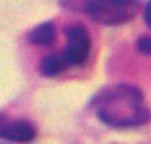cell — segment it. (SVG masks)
I'll return each instance as SVG.
<instances>
[{
  "label": "cell",
  "mask_w": 151,
  "mask_h": 144,
  "mask_svg": "<svg viewBox=\"0 0 151 144\" xmlns=\"http://www.w3.org/2000/svg\"><path fill=\"white\" fill-rule=\"evenodd\" d=\"M92 110L98 119L113 129H134L151 119L144 94L134 85H111L92 98Z\"/></svg>",
  "instance_id": "1"
},
{
  "label": "cell",
  "mask_w": 151,
  "mask_h": 144,
  "mask_svg": "<svg viewBox=\"0 0 151 144\" xmlns=\"http://www.w3.org/2000/svg\"><path fill=\"white\" fill-rule=\"evenodd\" d=\"M92 39L81 23H69L65 27V42L63 48L40 58L38 73L44 77H58L71 67H82L90 60Z\"/></svg>",
  "instance_id": "2"
},
{
  "label": "cell",
  "mask_w": 151,
  "mask_h": 144,
  "mask_svg": "<svg viewBox=\"0 0 151 144\" xmlns=\"http://www.w3.org/2000/svg\"><path fill=\"white\" fill-rule=\"evenodd\" d=\"M63 10L78 12L90 21L117 27L132 21L140 12V0H58Z\"/></svg>",
  "instance_id": "3"
},
{
  "label": "cell",
  "mask_w": 151,
  "mask_h": 144,
  "mask_svg": "<svg viewBox=\"0 0 151 144\" xmlns=\"http://www.w3.org/2000/svg\"><path fill=\"white\" fill-rule=\"evenodd\" d=\"M0 138L10 142L29 144L37 138V127L27 119L10 117L8 113L0 111Z\"/></svg>",
  "instance_id": "4"
},
{
  "label": "cell",
  "mask_w": 151,
  "mask_h": 144,
  "mask_svg": "<svg viewBox=\"0 0 151 144\" xmlns=\"http://www.w3.org/2000/svg\"><path fill=\"white\" fill-rule=\"evenodd\" d=\"M58 39V27L54 21H44L38 23L37 27L27 33V41L33 46H52Z\"/></svg>",
  "instance_id": "5"
},
{
  "label": "cell",
  "mask_w": 151,
  "mask_h": 144,
  "mask_svg": "<svg viewBox=\"0 0 151 144\" xmlns=\"http://www.w3.org/2000/svg\"><path fill=\"white\" fill-rule=\"evenodd\" d=\"M138 50L140 52H144V54H147L151 56V37H142V39H138Z\"/></svg>",
  "instance_id": "6"
},
{
  "label": "cell",
  "mask_w": 151,
  "mask_h": 144,
  "mask_svg": "<svg viewBox=\"0 0 151 144\" xmlns=\"http://www.w3.org/2000/svg\"><path fill=\"white\" fill-rule=\"evenodd\" d=\"M144 19H145V23L151 27V0L145 4V8H144Z\"/></svg>",
  "instance_id": "7"
}]
</instances>
